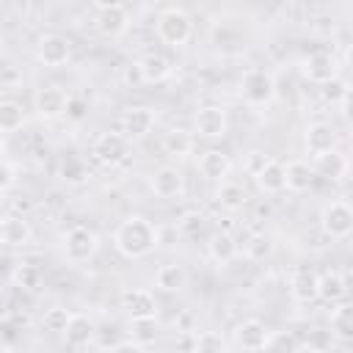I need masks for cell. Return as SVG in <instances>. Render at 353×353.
Returning <instances> with one entry per match:
<instances>
[{
	"label": "cell",
	"mask_w": 353,
	"mask_h": 353,
	"mask_svg": "<svg viewBox=\"0 0 353 353\" xmlns=\"http://www.w3.org/2000/svg\"><path fill=\"white\" fill-rule=\"evenodd\" d=\"M157 245H160V229L143 215L124 218L113 232V248L124 259H143Z\"/></svg>",
	"instance_id": "obj_1"
},
{
	"label": "cell",
	"mask_w": 353,
	"mask_h": 353,
	"mask_svg": "<svg viewBox=\"0 0 353 353\" xmlns=\"http://www.w3.org/2000/svg\"><path fill=\"white\" fill-rule=\"evenodd\" d=\"M240 97L243 102L259 108V105H268L273 97H276V80L268 69H259V66H251L243 72V80H240Z\"/></svg>",
	"instance_id": "obj_2"
},
{
	"label": "cell",
	"mask_w": 353,
	"mask_h": 353,
	"mask_svg": "<svg viewBox=\"0 0 353 353\" xmlns=\"http://www.w3.org/2000/svg\"><path fill=\"white\" fill-rule=\"evenodd\" d=\"M193 33V19L182 8H165L157 17V39L168 47H182Z\"/></svg>",
	"instance_id": "obj_3"
},
{
	"label": "cell",
	"mask_w": 353,
	"mask_h": 353,
	"mask_svg": "<svg viewBox=\"0 0 353 353\" xmlns=\"http://www.w3.org/2000/svg\"><path fill=\"white\" fill-rule=\"evenodd\" d=\"M97 251H99V237H97V232H94L91 226L77 223V226L66 229V234H63V256H66L72 265L88 262Z\"/></svg>",
	"instance_id": "obj_4"
},
{
	"label": "cell",
	"mask_w": 353,
	"mask_h": 353,
	"mask_svg": "<svg viewBox=\"0 0 353 353\" xmlns=\"http://www.w3.org/2000/svg\"><path fill=\"white\" fill-rule=\"evenodd\" d=\"M320 229L331 237V240H345L350 237L353 232V210L347 201L336 199V201H328L320 212Z\"/></svg>",
	"instance_id": "obj_5"
},
{
	"label": "cell",
	"mask_w": 353,
	"mask_h": 353,
	"mask_svg": "<svg viewBox=\"0 0 353 353\" xmlns=\"http://www.w3.org/2000/svg\"><path fill=\"white\" fill-rule=\"evenodd\" d=\"M149 188L157 199L174 201V199H182V193H185V176L176 165H160V168L152 171Z\"/></svg>",
	"instance_id": "obj_6"
},
{
	"label": "cell",
	"mask_w": 353,
	"mask_h": 353,
	"mask_svg": "<svg viewBox=\"0 0 353 353\" xmlns=\"http://www.w3.org/2000/svg\"><path fill=\"white\" fill-rule=\"evenodd\" d=\"M66 99H69L66 88H61V85H55V83L36 88V94H33L36 116H39V119H47V121L63 116V110H66Z\"/></svg>",
	"instance_id": "obj_7"
},
{
	"label": "cell",
	"mask_w": 353,
	"mask_h": 353,
	"mask_svg": "<svg viewBox=\"0 0 353 353\" xmlns=\"http://www.w3.org/2000/svg\"><path fill=\"white\" fill-rule=\"evenodd\" d=\"M193 127L201 138H223L229 130V116L221 105H204V108H199Z\"/></svg>",
	"instance_id": "obj_8"
},
{
	"label": "cell",
	"mask_w": 353,
	"mask_h": 353,
	"mask_svg": "<svg viewBox=\"0 0 353 353\" xmlns=\"http://www.w3.org/2000/svg\"><path fill=\"white\" fill-rule=\"evenodd\" d=\"M94 154L99 163L105 165H119L127 160L130 154V141L121 135V132H102L97 141H94Z\"/></svg>",
	"instance_id": "obj_9"
},
{
	"label": "cell",
	"mask_w": 353,
	"mask_h": 353,
	"mask_svg": "<svg viewBox=\"0 0 353 353\" xmlns=\"http://www.w3.org/2000/svg\"><path fill=\"white\" fill-rule=\"evenodd\" d=\"M303 146H306V152L312 157H317V154H325V152L336 149L339 146V135L328 121H312L306 127V132H303Z\"/></svg>",
	"instance_id": "obj_10"
},
{
	"label": "cell",
	"mask_w": 353,
	"mask_h": 353,
	"mask_svg": "<svg viewBox=\"0 0 353 353\" xmlns=\"http://www.w3.org/2000/svg\"><path fill=\"white\" fill-rule=\"evenodd\" d=\"M72 55V47H69V39H63L61 33H47L39 39L36 44V58L44 63V66H63Z\"/></svg>",
	"instance_id": "obj_11"
},
{
	"label": "cell",
	"mask_w": 353,
	"mask_h": 353,
	"mask_svg": "<svg viewBox=\"0 0 353 353\" xmlns=\"http://www.w3.org/2000/svg\"><path fill=\"white\" fill-rule=\"evenodd\" d=\"M301 72H303V77L309 83H317L320 85V83L336 77L339 74V66H336V58L331 52H309L303 58V63H301Z\"/></svg>",
	"instance_id": "obj_12"
},
{
	"label": "cell",
	"mask_w": 353,
	"mask_h": 353,
	"mask_svg": "<svg viewBox=\"0 0 353 353\" xmlns=\"http://www.w3.org/2000/svg\"><path fill=\"white\" fill-rule=\"evenodd\" d=\"M154 127V110L152 108H130L121 116V135L127 141H138L146 138Z\"/></svg>",
	"instance_id": "obj_13"
},
{
	"label": "cell",
	"mask_w": 353,
	"mask_h": 353,
	"mask_svg": "<svg viewBox=\"0 0 353 353\" xmlns=\"http://www.w3.org/2000/svg\"><path fill=\"white\" fill-rule=\"evenodd\" d=\"M121 309L132 317H154L157 314V301L149 290L143 287H132V290H124L121 292Z\"/></svg>",
	"instance_id": "obj_14"
},
{
	"label": "cell",
	"mask_w": 353,
	"mask_h": 353,
	"mask_svg": "<svg viewBox=\"0 0 353 353\" xmlns=\"http://www.w3.org/2000/svg\"><path fill=\"white\" fill-rule=\"evenodd\" d=\"M63 339L69 347H88L97 339V323L88 314H72L63 328Z\"/></svg>",
	"instance_id": "obj_15"
},
{
	"label": "cell",
	"mask_w": 353,
	"mask_h": 353,
	"mask_svg": "<svg viewBox=\"0 0 353 353\" xmlns=\"http://www.w3.org/2000/svg\"><path fill=\"white\" fill-rule=\"evenodd\" d=\"M196 168H199V174H201L207 182H223V179L229 176V171H232V160H229L223 152H218V149H207V152L199 157Z\"/></svg>",
	"instance_id": "obj_16"
},
{
	"label": "cell",
	"mask_w": 353,
	"mask_h": 353,
	"mask_svg": "<svg viewBox=\"0 0 353 353\" xmlns=\"http://www.w3.org/2000/svg\"><path fill=\"white\" fill-rule=\"evenodd\" d=\"M268 334H270V331H268V325H265L262 320L248 317V320H243V323L237 325L234 339H237V345H240L243 350H265Z\"/></svg>",
	"instance_id": "obj_17"
},
{
	"label": "cell",
	"mask_w": 353,
	"mask_h": 353,
	"mask_svg": "<svg viewBox=\"0 0 353 353\" xmlns=\"http://www.w3.org/2000/svg\"><path fill=\"white\" fill-rule=\"evenodd\" d=\"M312 168H314V176H323L328 182H339L347 174V157L339 149H331L325 154H317Z\"/></svg>",
	"instance_id": "obj_18"
},
{
	"label": "cell",
	"mask_w": 353,
	"mask_h": 353,
	"mask_svg": "<svg viewBox=\"0 0 353 353\" xmlns=\"http://www.w3.org/2000/svg\"><path fill=\"white\" fill-rule=\"evenodd\" d=\"M314 179H317L314 168L306 160H290L284 165V182H287V190H292V193H306L314 185Z\"/></svg>",
	"instance_id": "obj_19"
},
{
	"label": "cell",
	"mask_w": 353,
	"mask_h": 353,
	"mask_svg": "<svg viewBox=\"0 0 353 353\" xmlns=\"http://www.w3.org/2000/svg\"><path fill=\"white\" fill-rule=\"evenodd\" d=\"M290 295L298 303H312L317 298V273L312 268H298L290 279Z\"/></svg>",
	"instance_id": "obj_20"
},
{
	"label": "cell",
	"mask_w": 353,
	"mask_h": 353,
	"mask_svg": "<svg viewBox=\"0 0 353 353\" xmlns=\"http://www.w3.org/2000/svg\"><path fill=\"white\" fill-rule=\"evenodd\" d=\"M331 314H328V325H331V336L339 342H350L353 339V309L345 301L331 303Z\"/></svg>",
	"instance_id": "obj_21"
},
{
	"label": "cell",
	"mask_w": 353,
	"mask_h": 353,
	"mask_svg": "<svg viewBox=\"0 0 353 353\" xmlns=\"http://www.w3.org/2000/svg\"><path fill=\"white\" fill-rule=\"evenodd\" d=\"M97 30L105 36V39H119L124 30H127V25H130V17H127V11H124V6L121 8H102L99 14H97Z\"/></svg>",
	"instance_id": "obj_22"
},
{
	"label": "cell",
	"mask_w": 353,
	"mask_h": 353,
	"mask_svg": "<svg viewBox=\"0 0 353 353\" xmlns=\"http://www.w3.org/2000/svg\"><path fill=\"white\" fill-rule=\"evenodd\" d=\"M254 179H256V185H259V190L262 193H281V190H287V182H284V163H279V160H265V165L254 174Z\"/></svg>",
	"instance_id": "obj_23"
},
{
	"label": "cell",
	"mask_w": 353,
	"mask_h": 353,
	"mask_svg": "<svg viewBox=\"0 0 353 353\" xmlns=\"http://www.w3.org/2000/svg\"><path fill=\"white\" fill-rule=\"evenodd\" d=\"M33 240V229L28 223L25 215H6V226H3V245L11 248H25Z\"/></svg>",
	"instance_id": "obj_24"
},
{
	"label": "cell",
	"mask_w": 353,
	"mask_h": 353,
	"mask_svg": "<svg viewBox=\"0 0 353 353\" xmlns=\"http://www.w3.org/2000/svg\"><path fill=\"white\" fill-rule=\"evenodd\" d=\"M138 66H141V77H143L146 85H157V83L168 80V74H171V63H168V58L160 55V52H146V55L138 61Z\"/></svg>",
	"instance_id": "obj_25"
},
{
	"label": "cell",
	"mask_w": 353,
	"mask_h": 353,
	"mask_svg": "<svg viewBox=\"0 0 353 353\" xmlns=\"http://www.w3.org/2000/svg\"><path fill=\"white\" fill-rule=\"evenodd\" d=\"M345 295H347V281L339 270H328L317 276V298H323L325 303H336L345 301Z\"/></svg>",
	"instance_id": "obj_26"
},
{
	"label": "cell",
	"mask_w": 353,
	"mask_h": 353,
	"mask_svg": "<svg viewBox=\"0 0 353 353\" xmlns=\"http://www.w3.org/2000/svg\"><path fill=\"white\" fill-rule=\"evenodd\" d=\"M154 287L163 292H182L188 287V270L176 262H168L154 273Z\"/></svg>",
	"instance_id": "obj_27"
},
{
	"label": "cell",
	"mask_w": 353,
	"mask_h": 353,
	"mask_svg": "<svg viewBox=\"0 0 353 353\" xmlns=\"http://www.w3.org/2000/svg\"><path fill=\"white\" fill-rule=\"evenodd\" d=\"M215 199H218V204H221L223 210L237 212V210H243V204L248 201V193H245V188H243L240 182L223 179L221 188H218V193H215Z\"/></svg>",
	"instance_id": "obj_28"
},
{
	"label": "cell",
	"mask_w": 353,
	"mask_h": 353,
	"mask_svg": "<svg viewBox=\"0 0 353 353\" xmlns=\"http://www.w3.org/2000/svg\"><path fill=\"white\" fill-rule=\"evenodd\" d=\"M210 256L218 262V265H226L237 256V240L232 232H215L210 237Z\"/></svg>",
	"instance_id": "obj_29"
},
{
	"label": "cell",
	"mask_w": 353,
	"mask_h": 353,
	"mask_svg": "<svg viewBox=\"0 0 353 353\" xmlns=\"http://www.w3.org/2000/svg\"><path fill=\"white\" fill-rule=\"evenodd\" d=\"M157 331H160V325H157V314L154 317H132V342L138 345V347H149V345H154V339H157Z\"/></svg>",
	"instance_id": "obj_30"
},
{
	"label": "cell",
	"mask_w": 353,
	"mask_h": 353,
	"mask_svg": "<svg viewBox=\"0 0 353 353\" xmlns=\"http://www.w3.org/2000/svg\"><path fill=\"white\" fill-rule=\"evenodd\" d=\"M163 149H165V154H171V157H188L190 149H193V138H190V132L174 127V130H168V132L163 135Z\"/></svg>",
	"instance_id": "obj_31"
},
{
	"label": "cell",
	"mask_w": 353,
	"mask_h": 353,
	"mask_svg": "<svg viewBox=\"0 0 353 353\" xmlns=\"http://www.w3.org/2000/svg\"><path fill=\"white\" fill-rule=\"evenodd\" d=\"M25 124V110L14 99H0V132H14Z\"/></svg>",
	"instance_id": "obj_32"
},
{
	"label": "cell",
	"mask_w": 353,
	"mask_h": 353,
	"mask_svg": "<svg viewBox=\"0 0 353 353\" xmlns=\"http://www.w3.org/2000/svg\"><path fill=\"white\" fill-rule=\"evenodd\" d=\"M243 251H245V256H248L251 262H265V259L273 254V240H270L265 232H256V234H251V237L245 240Z\"/></svg>",
	"instance_id": "obj_33"
},
{
	"label": "cell",
	"mask_w": 353,
	"mask_h": 353,
	"mask_svg": "<svg viewBox=\"0 0 353 353\" xmlns=\"http://www.w3.org/2000/svg\"><path fill=\"white\" fill-rule=\"evenodd\" d=\"M58 176L69 185H80V182L88 179V165L80 157H63L61 165H58Z\"/></svg>",
	"instance_id": "obj_34"
},
{
	"label": "cell",
	"mask_w": 353,
	"mask_h": 353,
	"mask_svg": "<svg viewBox=\"0 0 353 353\" xmlns=\"http://www.w3.org/2000/svg\"><path fill=\"white\" fill-rule=\"evenodd\" d=\"M320 97H323L328 105H339V102H347L350 88H347V83L336 74V77H331V80L320 83Z\"/></svg>",
	"instance_id": "obj_35"
},
{
	"label": "cell",
	"mask_w": 353,
	"mask_h": 353,
	"mask_svg": "<svg viewBox=\"0 0 353 353\" xmlns=\"http://www.w3.org/2000/svg\"><path fill=\"white\" fill-rule=\"evenodd\" d=\"M69 317H72V312H69V309H63V306H52V309H47V312H44L41 325H44V331L63 334V328H66Z\"/></svg>",
	"instance_id": "obj_36"
},
{
	"label": "cell",
	"mask_w": 353,
	"mask_h": 353,
	"mask_svg": "<svg viewBox=\"0 0 353 353\" xmlns=\"http://www.w3.org/2000/svg\"><path fill=\"white\" fill-rule=\"evenodd\" d=\"M39 279H41V273H39L36 265H17V270L11 273V281H14V287H19V290H33V287H39Z\"/></svg>",
	"instance_id": "obj_37"
},
{
	"label": "cell",
	"mask_w": 353,
	"mask_h": 353,
	"mask_svg": "<svg viewBox=\"0 0 353 353\" xmlns=\"http://www.w3.org/2000/svg\"><path fill=\"white\" fill-rule=\"evenodd\" d=\"M303 342L295 339L290 331H279V334H268V342H265V350H301Z\"/></svg>",
	"instance_id": "obj_38"
},
{
	"label": "cell",
	"mask_w": 353,
	"mask_h": 353,
	"mask_svg": "<svg viewBox=\"0 0 353 353\" xmlns=\"http://www.w3.org/2000/svg\"><path fill=\"white\" fill-rule=\"evenodd\" d=\"M196 350L221 353V350H226V339L221 334H215V331H201V334H196Z\"/></svg>",
	"instance_id": "obj_39"
},
{
	"label": "cell",
	"mask_w": 353,
	"mask_h": 353,
	"mask_svg": "<svg viewBox=\"0 0 353 353\" xmlns=\"http://www.w3.org/2000/svg\"><path fill=\"white\" fill-rule=\"evenodd\" d=\"M204 215L201 212H185L182 218H179V223H176V229L182 232V234H188V237H193V234H199L201 229H204Z\"/></svg>",
	"instance_id": "obj_40"
},
{
	"label": "cell",
	"mask_w": 353,
	"mask_h": 353,
	"mask_svg": "<svg viewBox=\"0 0 353 353\" xmlns=\"http://www.w3.org/2000/svg\"><path fill=\"white\" fill-rule=\"evenodd\" d=\"M63 116L72 119V121H83V119L88 116V99H85V97H72V94H69Z\"/></svg>",
	"instance_id": "obj_41"
},
{
	"label": "cell",
	"mask_w": 353,
	"mask_h": 353,
	"mask_svg": "<svg viewBox=\"0 0 353 353\" xmlns=\"http://www.w3.org/2000/svg\"><path fill=\"white\" fill-rule=\"evenodd\" d=\"M121 80H124V85H143V77H141V66H138V61H135V63H130V66H124Z\"/></svg>",
	"instance_id": "obj_42"
},
{
	"label": "cell",
	"mask_w": 353,
	"mask_h": 353,
	"mask_svg": "<svg viewBox=\"0 0 353 353\" xmlns=\"http://www.w3.org/2000/svg\"><path fill=\"white\" fill-rule=\"evenodd\" d=\"M17 182V174H14V165L0 160V190H8L11 185Z\"/></svg>",
	"instance_id": "obj_43"
},
{
	"label": "cell",
	"mask_w": 353,
	"mask_h": 353,
	"mask_svg": "<svg viewBox=\"0 0 353 353\" xmlns=\"http://www.w3.org/2000/svg\"><path fill=\"white\" fill-rule=\"evenodd\" d=\"M265 160H268V157H265L262 152H248V160H245V171L254 176V174H256V171L265 165Z\"/></svg>",
	"instance_id": "obj_44"
},
{
	"label": "cell",
	"mask_w": 353,
	"mask_h": 353,
	"mask_svg": "<svg viewBox=\"0 0 353 353\" xmlns=\"http://www.w3.org/2000/svg\"><path fill=\"white\" fill-rule=\"evenodd\" d=\"M176 347H182V350H196V334H193V331H182V336L176 339Z\"/></svg>",
	"instance_id": "obj_45"
},
{
	"label": "cell",
	"mask_w": 353,
	"mask_h": 353,
	"mask_svg": "<svg viewBox=\"0 0 353 353\" xmlns=\"http://www.w3.org/2000/svg\"><path fill=\"white\" fill-rule=\"evenodd\" d=\"M97 3V8L102 11V8H121L124 6V0H94Z\"/></svg>",
	"instance_id": "obj_46"
},
{
	"label": "cell",
	"mask_w": 353,
	"mask_h": 353,
	"mask_svg": "<svg viewBox=\"0 0 353 353\" xmlns=\"http://www.w3.org/2000/svg\"><path fill=\"white\" fill-rule=\"evenodd\" d=\"M6 350H11V342L6 336H0V353H6Z\"/></svg>",
	"instance_id": "obj_47"
},
{
	"label": "cell",
	"mask_w": 353,
	"mask_h": 353,
	"mask_svg": "<svg viewBox=\"0 0 353 353\" xmlns=\"http://www.w3.org/2000/svg\"><path fill=\"white\" fill-rule=\"evenodd\" d=\"M3 226H6V215H0V245H3Z\"/></svg>",
	"instance_id": "obj_48"
},
{
	"label": "cell",
	"mask_w": 353,
	"mask_h": 353,
	"mask_svg": "<svg viewBox=\"0 0 353 353\" xmlns=\"http://www.w3.org/2000/svg\"><path fill=\"white\" fill-rule=\"evenodd\" d=\"M3 317H6V306L0 303V320H3Z\"/></svg>",
	"instance_id": "obj_49"
},
{
	"label": "cell",
	"mask_w": 353,
	"mask_h": 353,
	"mask_svg": "<svg viewBox=\"0 0 353 353\" xmlns=\"http://www.w3.org/2000/svg\"><path fill=\"white\" fill-rule=\"evenodd\" d=\"M0 154H3V132H0Z\"/></svg>",
	"instance_id": "obj_50"
},
{
	"label": "cell",
	"mask_w": 353,
	"mask_h": 353,
	"mask_svg": "<svg viewBox=\"0 0 353 353\" xmlns=\"http://www.w3.org/2000/svg\"><path fill=\"white\" fill-rule=\"evenodd\" d=\"M298 3H309V0H298Z\"/></svg>",
	"instance_id": "obj_51"
}]
</instances>
